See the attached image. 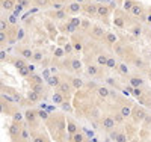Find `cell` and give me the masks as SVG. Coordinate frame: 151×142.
<instances>
[{"mask_svg":"<svg viewBox=\"0 0 151 142\" xmlns=\"http://www.w3.org/2000/svg\"><path fill=\"white\" fill-rule=\"evenodd\" d=\"M0 59H2V61H6V59H8L6 51H3V50H2V53H0Z\"/></svg>","mask_w":151,"mask_h":142,"instance_id":"cell-56","label":"cell"},{"mask_svg":"<svg viewBox=\"0 0 151 142\" xmlns=\"http://www.w3.org/2000/svg\"><path fill=\"white\" fill-rule=\"evenodd\" d=\"M68 141H73V142H85L86 141V136L80 132H76L74 135H70Z\"/></svg>","mask_w":151,"mask_h":142,"instance_id":"cell-29","label":"cell"},{"mask_svg":"<svg viewBox=\"0 0 151 142\" xmlns=\"http://www.w3.org/2000/svg\"><path fill=\"white\" fill-rule=\"evenodd\" d=\"M67 123H68V133L70 135H74L76 132H77V128H79L77 124H76L73 120H67Z\"/></svg>","mask_w":151,"mask_h":142,"instance_id":"cell-40","label":"cell"},{"mask_svg":"<svg viewBox=\"0 0 151 142\" xmlns=\"http://www.w3.org/2000/svg\"><path fill=\"white\" fill-rule=\"evenodd\" d=\"M64 56H65V50H64V47H58L56 51H55V58H56V59H60V58H64Z\"/></svg>","mask_w":151,"mask_h":142,"instance_id":"cell-50","label":"cell"},{"mask_svg":"<svg viewBox=\"0 0 151 142\" xmlns=\"http://www.w3.org/2000/svg\"><path fill=\"white\" fill-rule=\"evenodd\" d=\"M73 89H74V88L71 86V83H70L68 80H60L59 85L56 86V91H59L60 94H64L67 100H70V98L73 97Z\"/></svg>","mask_w":151,"mask_h":142,"instance_id":"cell-6","label":"cell"},{"mask_svg":"<svg viewBox=\"0 0 151 142\" xmlns=\"http://www.w3.org/2000/svg\"><path fill=\"white\" fill-rule=\"evenodd\" d=\"M125 88H127L129 89V92H132L134 97H137V98H139L142 94H144V91H142V88H134V86H132V85H127V86H125Z\"/></svg>","mask_w":151,"mask_h":142,"instance_id":"cell-35","label":"cell"},{"mask_svg":"<svg viewBox=\"0 0 151 142\" xmlns=\"http://www.w3.org/2000/svg\"><path fill=\"white\" fill-rule=\"evenodd\" d=\"M45 27H47V30H50V32H55V26H53V23L50 24V20H45Z\"/></svg>","mask_w":151,"mask_h":142,"instance_id":"cell-55","label":"cell"},{"mask_svg":"<svg viewBox=\"0 0 151 142\" xmlns=\"http://www.w3.org/2000/svg\"><path fill=\"white\" fill-rule=\"evenodd\" d=\"M130 32H132V35H133L134 38H139V36H141V33H142V27H141V24H134V26H132Z\"/></svg>","mask_w":151,"mask_h":142,"instance_id":"cell-38","label":"cell"},{"mask_svg":"<svg viewBox=\"0 0 151 142\" xmlns=\"http://www.w3.org/2000/svg\"><path fill=\"white\" fill-rule=\"evenodd\" d=\"M68 82L71 83V86L76 89V91H82L85 88V82L80 79V77H76V76H70L68 77Z\"/></svg>","mask_w":151,"mask_h":142,"instance_id":"cell-13","label":"cell"},{"mask_svg":"<svg viewBox=\"0 0 151 142\" xmlns=\"http://www.w3.org/2000/svg\"><path fill=\"white\" fill-rule=\"evenodd\" d=\"M147 74H148V79L151 80V68H150V70H147Z\"/></svg>","mask_w":151,"mask_h":142,"instance_id":"cell-58","label":"cell"},{"mask_svg":"<svg viewBox=\"0 0 151 142\" xmlns=\"http://www.w3.org/2000/svg\"><path fill=\"white\" fill-rule=\"evenodd\" d=\"M23 36H24V30H23V29H20V30H18V38H17V40H21Z\"/></svg>","mask_w":151,"mask_h":142,"instance_id":"cell-57","label":"cell"},{"mask_svg":"<svg viewBox=\"0 0 151 142\" xmlns=\"http://www.w3.org/2000/svg\"><path fill=\"white\" fill-rule=\"evenodd\" d=\"M116 121L113 120L112 115H104V117L100 120V127L103 128L104 132H112V130H115V127H116Z\"/></svg>","mask_w":151,"mask_h":142,"instance_id":"cell-5","label":"cell"},{"mask_svg":"<svg viewBox=\"0 0 151 142\" xmlns=\"http://www.w3.org/2000/svg\"><path fill=\"white\" fill-rule=\"evenodd\" d=\"M104 43L107 44V45H110V47H113L116 43H118V36L115 35V33H112V32H106V35H104Z\"/></svg>","mask_w":151,"mask_h":142,"instance_id":"cell-20","label":"cell"},{"mask_svg":"<svg viewBox=\"0 0 151 142\" xmlns=\"http://www.w3.org/2000/svg\"><path fill=\"white\" fill-rule=\"evenodd\" d=\"M9 27H11V24H9L6 20H2V23H0V29H2L3 32H6Z\"/></svg>","mask_w":151,"mask_h":142,"instance_id":"cell-52","label":"cell"},{"mask_svg":"<svg viewBox=\"0 0 151 142\" xmlns=\"http://www.w3.org/2000/svg\"><path fill=\"white\" fill-rule=\"evenodd\" d=\"M130 14H132V15H134L136 18H139V20H145V21H147L145 9H144V6H142L139 2H136V3L133 5V8L130 9Z\"/></svg>","mask_w":151,"mask_h":142,"instance_id":"cell-11","label":"cell"},{"mask_svg":"<svg viewBox=\"0 0 151 142\" xmlns=\"http://www.w3.org/2000/svg\"><path fill=\"white\" fill-rule=\"evenodd\" d=\"M106 67L110 68V70H116V68H118L116 59H115V58H109V59H107V63H106Z\"/></svg>","mask_w":151,"mask_h":142,"instance_id":"cell-41","label":"cell"},{"mask_svg":"<svg viewBox=\"0 0 151 142\" xmlns=\"http://www.w3.org/2000/svg\"><path fill=\"white\" fill-rule=\"evenodd\" d=\"M33 51H35V50H32V48H29V47H21V48L18 50V53H20V56H23L24 59H30V61H32Z\"/></svg>","mask_w":151,"mask_h":142,"instance_id":"cell-24","label":"cell"},{"mask_svg":"<svg viewBox=\"0 0 151 142\" xmlns=\"http://www.w3.org/2000/svg\"><path fill=\"white\" fill-rule=\"evenodd\" d=\"M80 21H82V18H77V17H73V18H68V23L73 26V27H76L79 30V27H80Z\"/></svg>","mask_w":151,"mask_h":142,"instance_id":"cell-42","label":"cell"},{"mask_svg":"<svg viewBox=\"0 0 151 142\" xmlns=\"http://www.w3.org/2000/svg\"><path fill=\"white\" fill-rule=\"evenodd\" d=\"M71 44L74 45L76 51H82L83 50V41L80 40V36L77 35V32L71 35Z\"/></svg>","mask_w":151,"mask_h":142,"instance_id":"cell-18","label":"cell"},{"mask_svg":"<svg viewBox=\"0 0 151 142\" xmlns=\"http://www.w3.org/2000/svg\"><path fill=\"white\" fill-rule=\"evenodd\" d=\"M60 107H62V110H65V112H73V106L70 105V100H65L60 105Z\"/></svg>","mask_w":151,"mask_h":142,"instance_id":"cell-49","label":"cell"},{"mask_svg":"<svg viewBox=\"0 0 151 142\" xmlns=\"http://www.w3.org/2000/svg\"><path fill=\"white\" fill-rule=\"evenodd\" d=\"M17 8V0H2V9L6 12H11Z\"/></svg>","mask_w":151,"mask_h":142,"instance_id":"cell-21","label":"cell"},{"mask_svg":"<svg viewBox=\"0 0 151 142\" xmlns=\"http://www.w3.org/2000/svg\"><path fill=\"white\" fill-rule=\"evenodd\" d=\"M67 11L70 12V14H79V12L82 11V3H79V2H73V3H68V6H67Z\"/></svg>","mask_w":151,"mask_h":142,"instance_id":"cell-23","label":"cell"},{"mask_svg":"<svg viewBox=\"0 0 151 142\" xmlns=\"http://www.w3.org/2000/svg\"><path fill=\"white\" fill-rule=\"evenodd\" d=\"M11 62H12V65H14L17 70H20V68H23V67H26V65H27V59H24L23 56H20V58H14Z\"/></svg>","mask_w":151,"mask_h":142,"instance_id":"cell-22","label":"cell"},{"mask_svg":"<svg viewBox=\"0 0 151 142\" xmlns=\"http://www.w3.org/2000/svg\"><path fill=\"white\" fill-rule=\"evenodd\" d=\"M62 80V77H60V74H52L47 79V82H48V85H52L53 88H56L58 85H59V82Z\"/></svg>","mask_w":151,"mask_h":142,"instance_id":"cell-27","label":"cell"},{"mask_svg":"<svg viewBox=\"0 0 151 142\" xmlns=\"http://www.w3.org/2000/svg\"><path fill=\"white\" fill-rule=\"evenodd\" d=\"M139 100H141V103L142 105H145L148 109H151V92H145V94H142L141 97H139Z\"/></svg>","mask_w":151,"mask_h":142,"instance_id":"cell-33","label":"cell"},{"mask_svg":"<svg viewBox=\"0 0 151 142\" xmlns=\"http://www.w3.org/2000/svg\"><path fill=\"white\" fill-rule=\"evenodd\" d=\"M106 83H107V86H112V88H119L118 86V83H116V80L115 79H112V77H106Z\"/></svg>","mask_w":151,"mask_h":142,"instance_id":"cell-51","label":"cell"},{"mask_svg":"<svg viewBox=\"0 0 151 142\" xmlns=\"http://www.w3.org/2000/svg\"><path fill=\"white\" fill-rule=\"evenodd\" d=\"M38 115H40V118H42L44 121H47L48 117H50V112L45 110V109H38Z\"/></svg>","mask_w":151,"mask_h":142,"instance_id":"cell-47","label":"cell"},{"mask_svg":"<svg viewBox=\"0 0 151 142\" xmlns=\"http://www.w3.org/2000/svg\"><path fill=\"white\" fill-rule=\"evenodd\" d=\"M50 3H52V0H32V5L36 8H44V6H48Z\"/></svg>","mask_w":151,"mask_h":142,"instance_id":"cell-37","label":"cell"},{"mask_svg":"<svg viewBox=\"0 0 151 142\" xmlns=\"http://www.w3.org/2000/svg\"><path fill=\"white\" fill-rule=\"evenodd\" d=\"M65 100H67V98H65V95H64V94H60L59 91H55V92H53V95H52V101L55 103V105H59V106H60Z\"/></svg>","mask_w":151,"mask_h":142,"instance_id":"cell-25","label":"cell"},{"mask_svg":"<svg viewBox=\"0 0 151 142\" xmlns=\"http://www.w3.org/2000/svg\"><path fill=\"white\" fill-rule=\"evenodd\" d=\"M42 59H44V51H42V50H35V51H33L32 62H33V63H41Z\"/></svg>","mask_w":151,"mask_h":142,"instance_id":"cell-30","label":"cell"},{"mask_svg":"<svg viewBox=\"0 0 151 142\" xmlns=\"http://www.w3.org/2000/svg\"><path fill=\"white\" fill-rule=\"evenodd\" d=\"M27 139H30V132L27 130V128L23 127V130H21V135H20L18 141H27Z\"/></svg>","mask_w":151,"mask_h":142,"instance_id":"cell-44","label":"cell"},{"mask_svg":"<svg viewBox=\"0 0 151 142\" xmlns=\"http://www.w3.org/2000/svg\"><path fill=\"white\" fill-rule=\"evenodd\" d=\"M23 123L20 121V120H17V121H14L11 125H9V128H8V135L11 136V141H18V138H20V135H21V130H23Z\"/></svg>","mask_w":151,"mask_h":142,"instance_id":"cell-4","label":"cell"},{"mask_svg":"<svg viewBox=\"0 0 151 142\" xmlns=\"http://www.w3.org/2000/svg\"><path fill=\"white\" fill-rule=\"evenodd\" d=\"M55 2H60V3H64V2H71V0H55Z\"/></svg>","mask_w":151,"mask_h":142,"instance_id":"cell-59","label":"cell"},{"mask_svg":"<svg viewBox=\"0 0 151 142\" xmlns=\"http://www.w3.org/2000/svg\"><path fill=\"white\" fill-rule=\"evenodd\" d=\"M130 117H132V121L134 124H141V123H144V120L147 117V109L144 106H141V105H134L132 107Z\"/></svg>","mask_w":151,"mask_h":142,"instance_id":"cell-2","label":"cell"},{"mask_svg":"<svg viewBox=\"0 0 151 142\" xmlns=\"http://www.w3.org/2000/svg\"><path fill=\"white\" fill-rule=\"evenodd\" d=\"M42 98V94L36 92L35 89H30V91L26 94V103L27 105H36V103H40Z\"/></svg>","mask_w":151,"mask_h":142,"instance_id":"cell-12","label":"cell"},{"mask_svg":"<svg viewBox=\"0 0 151 142\" xmlns=\"http://www.w3.org/2000/svg\"><path fill=\"white\" fill-rule=\"evenodd\" d=\"M122 76H130L129 74V68H127V65H125V63L124 62H121V63H118V68H116Z\"/></svg>","mask_w":151,"mask_h":142,"instance_id":"cell-43","label":"cell"},{"mask_svg":"<svg viewBox=\"0 0 151 142\" xmlns=\"http://www.w3.org/2000/svg\"><path fill=\"white\" fill-rule=\"evenodd\" d=\"M91 27H92V24H91L89 20H88V17H86V18H82L79 30H80V32H88V30H91Z\"/></svg>","mask_w":151,"mask_h":142,"instance_id":"cell-26","label":"cell"},{"mask_svg":"<svg viewBox=\"0 0 151 142\" xmlns=\"http://www.w3.org/2000/svg\"><path fill=\"white\" fill-rule=\"evenodd\" d=\"M132 107H133V106H130V105H122V106L119 107V112L124 115L125 118H127V117H130V113H132Z\"/></svg>","mask_w":151,"mask_h":142,"instance_id":"cell-39","label":"cell"},{"mask_svg":"<svg viewBox=\"0 0 151 142\" xmlns=\"http://www.w3.org/2000/svg\"><path fill=\"white\" fill-rule=\"evenodd\" d=\"M24 120H26L29 128H33L38 125V120H40V115H38V109H26L24 110Z\"/></svg>","mask_w":151,"mask_h":142,"instance_id":"cell-3","label":"cell"},{"mask_svg":"<svg viewBox=\"0 0 151 142\" xmlns=\"http://www.w3.org/2000/svg\"><path fill=\"white\" fill-rule=\"evenodd\" d=\"M112 6L110 5H104V3H98V12H97V18H101L107 23V17L112 12Z\"/></svg>","mask_w":151,"mask_h":142,"instance_id":"cell-10","label":"cell"},{"mask_svg":"<svg viewBox=\"0 0 151 142\" xmlns=\"http://www.w3.org/2000/svg\"><path fill=\"white\" fill-rule=\"evenodd\" d=\"M18 71H20V74H21L23 77H29V76L32 74V71H30L29 65H26V67H23V68H20Z\"/></svg>","mask_w":151,"mask_h":142,"instance_id":"cell-48","label":"cell"},{"mask_svg":"<svg viewBox=\"0 0 151 142\" xmlns=\"http://www.w3.org/2000/svg\"><path fill=\"white\" fill-rule=\"evenodd\" d=\"M107 59H109V56H107V55L100 53V55H97V58H95V63H98L100 67H106Z\"/></svg>","mask_w":151,"mask_h":142,"instance_id":"cell-31","label":"cell"},{"mask_svg":"<svg viewBox=\"0 0 151 142\" xmlns=\"http://www.w3.org/2000/svg\"><path fill=\"white\" fill-rule=\"evenodd\" d=\"M133 67H134V68H137V70H142V68H145V62H144V59H142L141 56H136V58H133Z\"/></svg>","mask_w":151,"mask_h":142,"instance_id":"cell-34","label":"cell"},{"mask_svg":"<svg viewBox=\"0 0 151 142\" xmlns=\"http://www.w3.org/2000/svg\"><path fill=\"white\" fill-rule=\"evenodd\" d=\"M85 71H86V76L91 77V79H98V77L103 76V73H101V70H100V65H98V63H91V62H88Z\"/></svg>","mask_w":151,"mask_h":142,"instance_id":"cell-7","label":"cell"},{"mask_svg":"<svg viewBox=\"0 0 151 142\" xmlns=\"http://www.w3.org/2000/svg\"><path fill=\"white\" fill-rule=\"evenodd\" d=\"M112 117H113V120L116 121V124H118V125H121V124L124 123V120H125V117H124V115H122L119 110L113 112V113H112Z\"/></svg>","mask_w":151,"mask_h":142,"instance_id":"cell-36","label":"cell"},{"mask_svg":"<svg viewBox=\"0 0 151 142\" xmlns=\"http://www.w3.org/2000/svg\"><path fill=\"white\" fill-rule=\"evenodd\" d=\"M113 24H115V27H118V29H124L125 26H127V21H125V17L122 15V12H116L115 18H113Z\"/></svg>","mask_w":151,"mask_h":142,"instance_id":"cell-16","label":"cell"},{"mask_svg":"<svg viewBox=\"0 0 151 142\" xmlns=\"http://www.w3.org/2000/svg\"><path fill=\"white\" fill-rule=\"evenodd\" d=\"M91 35L95 38V40H103L104 35H106V32H104V29H103L100 24H92V27H91Z\"/></svg>","mask_w":151,"mask_h":142,"instance_id":"cell-14","label":"cell"},{"mask_svg":"<svg viewBox=\"0 0 151 142\" xmlns=\"http://www.w3.org/2000/svg\"><path fill=\"white\" fill-rule=\"evenodd\" d=\"M65 121L67 120L62 113H50L45 124H47L50 135H52V139L62 141L65 138Z\"/></svg>","mask_w":151,"mask_h":142,"instance_id":"cell-1","label":"cell"},{"mask_svg":"<svg viewBox=\"0 0 151 142\" xmlns=\"http://www.w3.org/2000/svg\"><path fill=\"white\" fill-rule=\"evenodd\" d=\"M136 3V0H124V5H122V9L124 11H129L130 12V9L133 8V5Z\"/></svg>","mask_w":151,"mask_h":142,"instance_id":"cell-45","label":"cell"},{"mask_svg":"<svg viewBox=\"0 0 151 142\" xmlns=\"http://www.w3.org/2000/svg\"><path fill=\"white\" fill-rule=\"evenodd\" d=\"M129 85H132L134 88H144L145 82L141 76H129Z\"/></svg>","mask_w":151,"mask_h":142,"instance_id":"cell-17","label":"cell"},{"mask_svg":"<svg viewBox=\"0 0 151 142\" xmlns=\"http://www.w3.org/2000/svg\"><path fill=\"white\" fill-rule=\"evenodd\" d=\"M30 3H32V0H17V5H18V6H21V8L29 6Z\"/></svg>","mask_w":151,"mask_h":142,"instance_id":"cell-53","label":"cell"},{"mask_svg":"<svg viewBox=\"0 0 151 142\" xmlns=\"http://www.w3.org/2000/svg\"><path fill=\"white\" fill-rule=\"evenodd\" d=\"M95 92L100 98H109L110 97V89H109L107 85H97Z\"/></svg>","mask_w":151,"mask_h":142,"instance_id":"cell-15","label":"cell"},{"mask_svg":"<svg viewBox=\"0 0 151 142\" xmlns=\"http://www.w3.org/2000/svg\"><path fill=\"white\" fill-rule=\"evenodd\" d=\"M127 136H129L127 133H122V132H115V130L110 132V139L112 141H116V142H125V141H129Z\"/></svg>","mask_w":151,"mask_h":142,"instance_id":"cell-19","label":"cell"},{"mask_svg":"<svg viewBox=\"0 0 151 142\" xmlns=\"http://www.w3.org/2000/svg\"><path fill=\"white\" fill-rule=\"evenodd\" d=\"M32 141H33V142H48V141H50V138H47V135H44V133L35 132V133H33Z\"/></svg>","mask_w":151,"mask_h":142,"instance_id":"cell-28","label":"cell"},{"mask_svg":"<svg viewBox=\"0 0 151 142\" xmlns=\"http://www.w3.org/2000/svg\"><path fill=\"white\" fill-rule=\"evenodd\" d=\"M70 12L67 11V8H62V9H53L52 12H48V17L52 20H60V21H65L68 18Z\"/></svg>","mask_w":151,"mask_h":142,"instance_id":"cell-9","label":"cell"},{"mask_svg":"<svg viewBox=\"0 0 151 142\" xmlns=\"http://www.w3.org/2000/svg\"><path fill=\"white\" fill-rule=\"evenodd\" d=\"M150 12H151V8H150Z\"/></svg>","mask_w":151,"mask_h":142,"instance_id":"cell-60","label":"cell"},{"mask_svg":"<svg viewBox=\"0 0 151 142\" xmlns=\"http://www.w3.org/2000/svg\"><path fill=\"white\" fill-rule=\"evenodd\" d=\"M82 12L86 14L88 17H97V12H98V3L92 2V3H83L82 5Z\"/></svg>","mask_w":151,"mask_h":142,"instance_id":"cell-8","label":"cell"},{"mask_svg":"<svg viewBox=\"0 0 151 142\" xmlns=\"http://www.w3.org/2000/svg\"><path fill=\"white\" fill-rule=\"evenodd\" d=\"M64 50H65V55H67V56H70V55L73 53V51H76V48H74V45L71 44V41H70V43H67V44L64 45Z\"/></svg>","mask_w":151,"mask_h":142,"instance_id":"cell-46","label":"cell"},{"mask_svg":"<svg viewBox=\"0 0 151 142\" xmlns=\"http://www.w3.org/2000/svg\"><path fill=\"white\" fill-rule=\"evenodd\" d=\"M122 2H124V0H122Z\"/></svg>","mask_w":151,"mask_h":142,"instance_id":"cell-61","label":"cell"},{"mask_svg":"<svg viewBox=\"0 0 151 142\" xmlns=\"http://www.w3.org/2000/svg\"><path fill=\"white\" fill-rule=\"evenodd\" d=\"M125 48H127V47H125L122 43H119V41H118L115 45H113V50H115V53L119 55V56H122V58H124V55H125Z\"/></svg>","mask_w":151,"mask_h":142,"instance_id":"cell-32","label":"cell"},{"mask_svg":"<svg viewBox=\"0 0 151 142\" xmlns=\"http://www.w3.org/2000/svg\"><path fill=\"white\" fill-rule=\"evenodd\" d=\"M67 43H68V41H67L65 35H64V36H59V38H58V45H59V47H64V45H65Z\"/></svg>","mask_w":151,"mask_h":142,"instance_id":"cell-54","label":"cell"}]
</instances>
